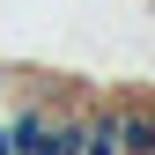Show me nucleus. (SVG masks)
<instances>
[{
    "label": "nucleus",
    "mask_w": 155,
    "mask_h": 155,
    "mask_svg": "<svg viewBox=\"0 0 155 155\" xmlns=\"http://www.w3.org/2000/svg\"><path fill=\"white\" fill-rule=\"evenodd\" d=\"M0 155H15V148H8V118H0Z\"/></svg>",
    "instance_id": "3"
},
{
    "label": "nucleus",
    "mask_w": 155,
    "mask_h": 155,
    "mask_svg": "<svg viewBox=\"0 0 155 155\" xmlns=\"http://www.w3.org/2000/svg\"><path fill=\"white\" fill-rule=\"evenodd\" d=\"M81 155H118V111L111 104H89L81 111Z\"/></svg>",
    "instance_id": "2"
},
{
    "label": "nucleus",
    "mask_w": 155,
    "mask_h": 155,
    "mask_svg": "<svg viewBox=\"0 0 155 155\" xmlns=\"http://www.w3.org/2000/svg\"><path fill=\"white\" fill-rule=\"evenodd\" d=\"M111 111H118V155H155V104L148 96H126Z\"/></svg>",
    "instance_id": "1"
}]
</instances>
